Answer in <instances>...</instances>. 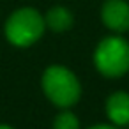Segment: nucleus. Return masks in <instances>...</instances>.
Returning a JSON list of instances; mask_svg holds the SVG:
<instances>
[{"label":"nucleus","instance_id":"obj_1","mask_svg":"<svg viewBox=\"0 0 129 129\" xmlns=\"http://www.w3.org/2000/svg\"><path fill=\"white\" fill-rule=\"evenodd\" d=\"M43 90L46 97L60 108H69L78 103L81 85L73 71L62 66H51L43 74Z\"/></svg>","mask_w":129,"mask_h":129},{"label":"nucleus","instance_id":"obj_2","mask_svg":"<svg viewBox=\"0 0 129 129\" xmlns=\"http://www.w3.org/2000/svg\"><path fill=\"white\" fill-rule=\"evenodd\" d=\"M94 64L106 78H118L129 71V43L118 36L103 39L94 51Z\"/></svg>","mask_w":129,"mask_h":129},{"label":"nucleus","instance_id":"obj_3","mask_svg":"<svg viewBox=\"0 0 129 129\" xmlns=\"http://www.w3.org/2000/svg\"><path fill=\"white\" fill-rule=\"evenodd\" d=\"M44 27L46 23L39 11L32 7H23L9 16L6 23V36L11 44L18 48H27L41 39Z\"/></svg>","mask_w":129,"mask_h":129},{"label":"nucleus","instance_id":"obj_4","mask_svg":"<svg viewBox=\"0 0 129 129\" xmlns=\"http://www.w3.org/2000/svg\"><path fill=\"white\" fill-rule=\"evenodd\" d=\"M103 23L113 32H125L129 28V4L125 0H106L101 9Z\"/></svg>","mask_w":129,"mask_h":129},{"label":"nucleus","instance_id":"obj_5","mask_svg":"<svg viewBox=\"0 0 129 129\" xmlns=\"http://www.w3.org/2000/svg\"><path fill=\"white\" fill-rule=\"evenodd\" d=\"M108 118L115 125H129V94L115 92L106 101Z\"/></svg>","mask_w":129,"mask_h":129},{"label":"nucleus","instance_id":"obj_6","mask_svg":"<svg viewBox=\"0 0 129 129\" xmlns=\"http://www.w3.org/2000/svg\"><path fill=\"white\" fill-rule=\"evenodd\" d=\"M44 23L53 32H66L73 27V14L69 9H66L62 6H55L46 13Z\"/></svg>","mask_w":129,"mask_h":129},{"label":"nucleus","instance_id":"obj_7","mask_svg":"<svg viewBox=\"0 0 129 129\" xmlns=\"http://www.w3.org/2000/svg\"><path fill=\"white\" fill-rule=\"evenodd\" d=\"M53 129H80V120L74 113L71 111H62L60 115L55 117Z\"/></svg>","mask_w":129,"mask_h":129},{"label":"nucleus","instance_id":"obj_8","mask_svg":"<svg viewBox=\"0 0 129 129\" xmlns=\"http://www.w3.org/2000/svg\"><path fill=\"white\" fill-rule=\"evenodd\" d=\"M88 129H117V127L106 125V124H97V125H92V127H88Z\"/></svg>","mask_w":129,"mask_h":129},{"label":"nucleus","instance_id":"obj_9","mask_svg":"<svg viewBox=\"0 0 129 129\" xmlns=\"http://www.w3.org/2000/svg\"><path fill=\"white\" fill-rule=\"evenodd\" d=\"M0 129H13V127H11V125H4V124H2V125H0Z\"/></svg>","mask_w":129,"mask_h":129}]
</instances>
